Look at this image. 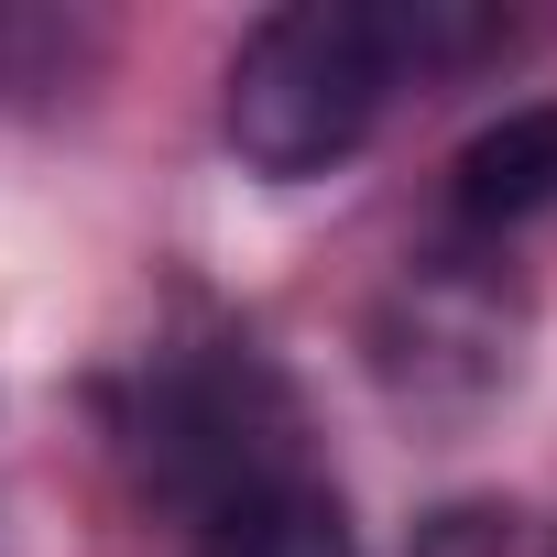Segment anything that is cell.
Here are the masks:
<instances>
[{"label": "cell", "instance_id": "cell-1", "mask_svg": "<svg viewBox=\"0 0 557 557\" xmlns=\"http://www.w3.org/2000/svg\"><path fill=\"white\" fill-rule=\"evenodd\" d=\"M394 45H383V12L361 0H296V12H262L230 55V99H219V132L251 175L273 186H307L329 164H350L394 99Z\"/></svg>", "mask_w": 557, "mask_h": 557}, {"label": "cell", "instance_id": "cell-2", "mask_svg": "<svg viewBox=\"0 0 557 557\" xmlns=\"http://www.w3.org/2000/svg\"><path fill=\"white\" fill-rule=\"evenodd\" d=\"M143 481L164 503H186L197 524L230 513L240 492H273V481H307L296 470V394L251 339H208V350H175L153 361L143 383Z\"/></svg>", "mask_w": 557, "mask_h": 557}, {"label": "cell", "instance_id": "cell-3", "mask_svg": "<svg viewBox=\"0 0 557 557\" xmlns=\"http://www.w3.org/2000/svg\"><path fill=\"white\" fill-rule=\"evenodd\" d=\"M524 361V296L470 251H426L372 318V372L405 405H492Z\"/></svg>", "mask_w": 557, "mask_h": 557}, {"label": "cell", "instance_id": "cell-4", "mask_svg": "<svg viewBox=\"0 0 557 557\" xmlns=\"http://www.w3.org/2000/svg\"><path fill=\"white\" fill-rule=\"evenodd\" d=\"M448 208H459V230H481V240L546 219V208H557V99H524V110L481 121V132L459 143V164H448Z\"/></svg>", "mask_w": 557, "mask_h": 557}, {"label": "cell", "instance_id": "cell-5", "mask_svg": "<svg viewBox=\"0 0 557 557\" xmlns=\"http://www.w3.org/2000/svg\"><path fill=\"white\" fill-rule=\"evenodd\" d=\"M197 557H361V546H350V513L329 481H273V492H240L230 513H208Z\"/></svg>", "mask_w": 557, "mask_h": 557}, {"label": "cell", "instance_id": "cell-6", "mask_svg": "<svg viewBox=\"0 0 557 557\" xmlns=\"http://www.w3.org/2000/svg\"><path fill=\"white\" fill-rule=\"evenodd\" d=\"M503 546H513V513L459 503V513H437V524H426V546H416V557H503Z\"/></svg>", "mask_w": 557, "mask_h": 557}]
</instances>
